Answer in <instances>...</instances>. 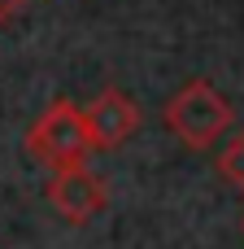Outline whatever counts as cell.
Wrapping results in <instances>:
<instances>
[{
	"label": "cell",
	"mask_w": 244,
	"mask_h": 249,
	"mask_svg": "<svg viewBox=\"0 0 244 249\" xmlns=\"http://www.w3.org/2000/svg\"><path fill=\"white\" fill-rule=\"evenodd\" d=\"M231 101L214 88V83H205V79H192V83H183L170 101H166V109H162V123L188 144V149H210V144H218V136L231 127Z\"/></svg>",
	"instance_id": "6da1fadb"
},
{
	"label": "cell",
	"mask_w": 244,
	"mask_h": 249,
	"mask_svg": "<svg viewBox=\"0 0 244 249\" xmlns=\"http://www.w3.org/2000/svg\"><path fill=\"white\" fill-rule=\"evenodd\" d=\"M22 4H26V0H0V22H4V18H9V13H17V9H22Z\"/></svg>",
	"instance_id": "8992f818"
},
{
	"label": "cell",
	"mask_w": 244,
	"mask_h": 249,
	"mask_svg": "<svg viewBox=\"0 0 244 249\" xmlns=\"http://www.w3.org/2000/svg\"><path fill=\"white\" fill-rule=\"evenodd\" d=\"M48 201L65 223H87L100 206H105V184L96 179V171L79 166H61L48 179Z\"/></svg>",
	"instance_id": "277c9868"
},
{
	"label": "cell",
	"mask_w": 244,
	"mask_h": 249,
	"mask_svg": "<svg viewBox=\"0 0 244 249\" xmlns=\"http://www.w3.org/2000/svg\"><path fill=\"white\" fill-rule=\"evenodd\" d=\"M79 114H83V127H87L92 149H118V144H127V140L135 136V127H140V105H135L122 88L96 92Z\"/></svg>",
	"instance_id": "3957f363"
},
{
	"label": "cell",
	"mask_w": 244,
	"mask_h": 249,
	"mask_svg": "<svg viewBox=\"0 0 244 249\" xmlns=\"http://www.w3.org/2000/svg\"><path fill=\"white\" fill-rule=\"evenodd\" d=\"M218 171H223V179H227L231 188H240V193H244V131H240V136H231L227 149L218 153Z\"/></svg>",
	"instance_id": "5b68a950"
},
{
	"label": "cell",
	"mask_w": 244,
	"mask_h": 249,
	"mask_svg": "<svg viewBox=\"0 0 244 249\" xmlns=\"http://www.w3.org/2000/svg\"><path fill=\"white\" fill-rule=\"evenodd\" d=\"M26 153H31L35 162L52 166V171L79 166V162L92 153V140H87V127H83L79 105L52 101V105L35 118V127L26 131Z\"/></svg>",
	"instance_id": "7a4b0ae2"
}]
</instances>
